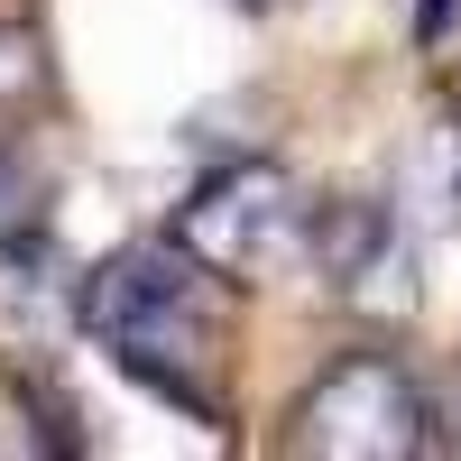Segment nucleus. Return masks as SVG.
<instances>
[{
    "mask_svg": "<svg viewBox=\"0 0 461 461\" xmlns=\"http://www.w3.org/2000/svg\"><path fill=\"white\" fill-rule=\"evenodd\" d=\"M84 332L185 415H221V277L185 240H139L84 277Z\"/></svg>",
    "mask_w": 461,
    "mask_h": 461,
    "instance_id": "nucleus-1",
    "label": "nucleus"
},
{
    "mask_svg": "<svg viewBox=\"0 0 461 461\" xmlns=\"http://www.w3.org/2000/svg\"><path fill=\"white\" fill-rule=\"evenodd\" d=\"M277 443L295 461H415V452H434V397L388 351H341L286 406Z\"/></svg>",
    "mask_w": 461,
    "mask_h": 461,
    "instance_id": "nucleus-2",
    "label": "nucleus"
},
{
    "mask_svg": "<svg viewBox=\"0 0 461 461\" xmlns=\"http://www.w3.org/2000/svg\"><path fill=\"white\" fill-rule=\"evenodd\" d=\"M304 221H314V203L295 194V176L267 167V158H240V167L194 185V203L176 212V240L194 249L221 286H258V277H277L286 258H304Z\"/></svg>",
    "mask_w": 461,
    "mask_h": 461,
    "instance_id": "nucleus-3",
    "label": "nucleus"
},
{
    "mask_svg": "<svg viewBox=\"0 0 461 461\" xmlns=\"http://www.w3.org/2000/svg\"><path fill=\"white\" fill-rule=\"evenodd\" d=\"M304 267L332 286V295H360L369 277L397 267V212L378 194H341V203H314L304 221Z\"/></svg>",
    "mask_w": 461,
    "mask_h": 461,
    "instance_id": "nucleus-4",
    "label": "nucleus"
},
{
    "mask_svg": "<svg viewBox=\"0 0 461 461\" xmlns=\"http://www.w3.org/2000/svg\"><path fill=\"white\" fill-rule=\"evenodd\" d=\"M249 10H277V0H249Z\"/></svg>",
    "mask_w": 461,
    "mask_h": 461,
    "instance_id": "nucleus-5",
    "label": "nucleus"
}]
</instances>
